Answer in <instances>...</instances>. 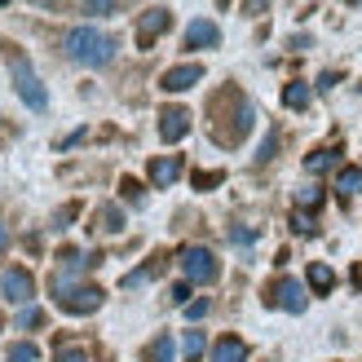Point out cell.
I'll return each instance as SVG.
<instances>
[{
	"instance_id": "7",
	"label": "cell",
	"mask_w": 362,
	"mask_h": 362,
	"mask_svg": "<svg viewBox=\"0 0 362 362\" xmlns=\"http://www.w3.org/2000/svg\"><path fill=\"white\" fill-rule=\"evenodd\" d=\"M0 296H5L9 305H27V300L35 296V279H31V269H23V265L5 269V279H0Z\"/></svg>"
},
{
	"instance_id": "22",
	"label": "cell",
	"mask_w": 362,
	"mask_h": 362,
	"mask_svg": "<svg viewBox=\"0 0 362 362\" xmlns=\"http://www.w3.org/2000/svg\"><path fill=\"white\" fill-rule=\"evenodd\" d=\"M53 362H88V349L84 345H58L53 349Z\"/></svg>"
},
{
	"instance_id": "34",
	"label": "cell",
	"mask_w": 362,
	"mask_h": 362,
	"mask_svg": "<svg viewBox=\"0 0 362 362\" xmlns=\"http://www.w3.org/2000/svg\"><path fill=\"white\" fill-rule=\"evenodd\" d=\"M208 310H212V305H208V300H194V305H186V318H204Z\"/></svg>"
},
{
	"instance_id": "25",
	"label": "cell",
	"mask_w": 362,
	"mask_h": 362,
	"mask_svg": "<svg viewBox=\"0 0 362 362\" xmlns=\"http://www.w3.org/2000/svg\"><path fill=\"white\" fill-rule=\"evenodd\" d=\"M340 190H345V194L362 190V168H340Z\"/></svg>"
},
{
	"instance_id": "11",
	"label": "cell",
	"mask_w": 362,
	"mask_h": 362,
	"mask_svg": "<svg viewBox=\"0 0 362 362\" xmlns=\"http://www.w3.org/2000/svg\"><path fill=\"white\" fill-rule=\"evenodd\" d=\"M216 45H221V27L212 18H194L186 27V49H216Z\"/></svg>"
},
{
	"instance_id": "17",
	"label": "cell",
	"mask_w": 362,
	"mask_h": 362,
	"mask_svg": "<svg viewBox=\"0 0 362 362\" xmlns=\"http://www.w3.org/2000/svg\"><path fill=\"white\" fill-rule=\"evenodd\" d=\"M310 102H314V93H310V84H305V80H292V84L283 88V106H287V111H305Z\"/></svg>"
},
{
	"instance_id": "38",
	"label": "cell",
	"mask_w": 362,
	"mask_h": 362,
	"mask_svg": "<svg viewBox=\"0 0 362 362\" xmlns=\"http://www.w3.org/2000/svg\"><path fill=\"white\" fill-rule=\"evenodd\" d=\"M5 247H9V230H5V221H0V257H5Z\"/></svg>"
},
{
	"instance_id": "5",
	"label": "cell",
	"mask_w": 362,
	"mask_h": 362,
	"mask_svg": "<svg viewBox=\"0 0 362 362\" xmlns=\"http://www.w3.org/2000/svg\"><path fill=\"white\" fill-rule=\"evenodd\" d=\"M269 310H287V314H305V283H296V279H274L265 287V296H261Z\"/></svg>"
},
{
	"instance_id": "40",
	"label": "cell",
	"mask_w": 362,
	"mask_h": 362,
	"mask_svg": "<svg viewBox=\"0 0 362 362\" xmlns=\"http://www.w3.org/2000/svg\"><path fill=\"white\" fill-rule=\"evenodd\" d=\"M349 5H358V0H349Z\"/></svg>"
},
{
	"instance_id": "29",
	"label": "cell",
	"mask_w": 362,
	"mask_h": 362,
	"mask_svg": "<svg viewBox=\"0 0 362 362\" xmlns=\"http://www.w3.org/2000/svg\"><path fill=\"white\" fill-rule=\"evenodd\" d=\"M274 151H279V133H269V137L261 141V155H257V164H269V159H274Z\"/></svg>"
},
{
	"instance_id": "3",
	"label": "cell",
	"mask_w": 362,
	"mask_h": 362,
	"mask_svg": "<svg viewBox=\"0 0 362 362\" xmlns=\"http://www.w3.org/2000/svg\"><path fill=\"white\" fill-rule=\"evenodd\" d=\"M5 58H9L13 93L23 98V102L31 106V111H49V88L40 84V76H35V66H31V58H27V53H18V49H9Z\"/></svg>"
},
{
	"instance_id": "13",
	"label": "cell",
	"mask_w": 362,
	"mask_h": 362,
	"mask_svg": "<svg viewBox=\"0 0 362 362\" xmlns=\"http://www.w3.org/2000/svg\"><path fill=\"white\" fill-rule=\"evenodd\" d=\"M164 265H168V252H155V257H151L146 265H137L133 274H124V287H141V283L159 279V274H164Z\"/></svg>"
},
{
	"instance_id": "2",
	"label": "cell",
	"mask_w": 362,
	"mask_h": 362,
	"mask_svg": "<svg viewBox=\"0 0 362 362\" xmlns=\"http://www.w3.org/2000/svg\"><path fill=\"white\" fill-rule=\"evenodd\" d=\"M62 53L80 66H106V62H115L119 40L111 31H98V27H71L62 35Z\"/></svg>"
},
{
	"instance_id": "37",
	"label": "cell",
	"mask_w": 362,
	"mask_h": 362,
	"mask_svg": "<svg viewBox=\"0 0 362 362\" xmlns=\"http://www.w3.org/2000/svg\"><path fill=\"white\" fill-rule=\"evenodd\" d=\"M80 141H84V129H76L71 137H62V151H66V146H80Z\"/></svg>"
},
{
	"instance_id": "8",
	"label": "cell",
	"mask_w": 362,
	"mask_h": 362,
	"mask_svg": "<svg viewBox=\"0 0 362 362\" xmlns=\"http://www.w3.org/2000/svg\"><path fill=\"white\" fill-rule=\"evenodd\" d=\"M173 27V13L168 9H146L137 18V49H155V40Z\"/></svg>"
},
{
	"instance_id": "4",
	"label": "cell",
	"mask_w": 362,
	"mask_h": 362,
	"mask_svg": "<svg viewBox=\"0 0 362 362\" xmlns=\"http://www.w3.org/2000/svg\"><path fill=\"white\" fill-rule=\"evenodd\" d=\"M49 287H53L58 310H66V314H93V310H102V300H106L102 287H93V283H66V279H58V274H53Z\"/></svg>"
},
{
	"instance_id": "9",
	"label": "cell",
	"mask_w": 362,
	"mask_h": 362,
	"mask_svg": "<svg viewBox=\"0 0 362 362\" xmlns=\"http://www.w3.org/2000/svg\"><path fill=\"white\" fill-rule=\"evenodd\" d=\"M199 80H204V66L181 62V66H168L164 76H159V88H164V93H186V88H194Z\"/></svg>"
},
{
	"instance_id": "18",
	"label": "cell",
	"mask_w": 362,
	"mask_h": 362,
	"mask_svg": "<svg viewBox=\"0 0 362 362\" xmlns=\"http://www.w3.org/2000/svg\"><path fill=\"white\" fill-rule=\"evenodd\" d=\"M141 362H173V336H155L146 349H141Z\"/></svg>"
},
{
	"instance_id": "23",
	"label": "cell",
	"mask_w": 362,
	"mask_h": 362,
	"mask_svg": "<svg viewBox=\"0 0 362 362\" xmlns=\"http://www.w3.org/2000/svg\"><path fill=\"white\" fill-rule=\"evenodd\" d=\"M181 349H186V362H199L204 358V332H186V345Z\"/></svg>"
},
{
	"instance_id": "33",
	"label": "cell",
	"mask_w": 362,
	"mask_h": 362,
	"mask_svg": "<svg viewBox=\"0 0 362 362\" xmlns=\"http://www.w3.org/2000/svg\"><path fill=\"white\" fill-rule=\"evenodd\" d=\"M230 239H234V243H252L257 234H252V230H243V226H230Z\"/></svg>"
},
{
	"instance_id": "20",
	"label": "cell",
	"mask_w": 362,
	"mask_h": 362,
	"mask_svg": "<svg viewBox=\"0 0 362 362\" xmlns=\"http://www.w3.org/2000/svg\"><path fill=\"white\" fill-rule=\"evenodd\" d=\"M40 358V349L31 345V340H18V345H9V354H5V362H35Z\"/></svg>"
},
{
	"instance_id": "1",
	"label": "cell",
	"mask_w": 362,
	"mask_h": 362,
	"mask_svg": "<svg viewBox=\"0 0 362 362\" xmlns=\"http://www.w3.org/2000/svg\"><path fill=\"white\" fill-rule=\"evenodd\" d=\"M252 124H257V106H252V98L243 93V88L239 84L216 88L212 102H208V133H212L216 146L234 151L252 133Z\"/></svg>"
},
{
	"instance_id": "21",
	"label": "cell",
	"mask_w": 362,
	"mask_h": 362,
	"mask_svg": "<svg viewBox=\"0 0 362 362\" xmlns=\"http://www.w3.org/2000/svg\"><path fill=\"white\" fill-rule=\"evenodd\" d=\"M76 5H80L84 13H115V9L129 5V0H76Z\"/></svg>"
},
{
	"instance_id": "26",
	"label": "cell",
	"mask_w": 362,
	"mask_h": 362,
	"mask_svg": "<svg viewBox=\"0 0 362 362\" xmlns=\"http://www.w3.org/2000/svg\"><path fill=\"white\" fill-rule=\"evenodd\" d=\"M221 181H226V173H194V190H216V186H221Z\"/></svg>"
},
{
	"instance_id": "15",
	"label": "cell",
	"mask_w": 362,
	"mask_h": 362,
	"mask_svg": "<svg viewBox=\"0 0 362 362\" xmlns=\"http://www.w3.org/2000/svg\"><path fill=\"white\" fill-rule=\"evenodd\" d=\"M212 362H247V340L239 336H221L212 345Z\"/></svg>"
},
{
	"instance_id": "30",
	"label": "cell",
	"mask_w": 362,
	"mask_h": 362,
	"mask_svg": "<svg viewBox=\"0 0 362 362\" xmlns=\"http://www.w3.org/2000/svg\"><path fill=\"white\" fill-rule=\"evenodd\" d=\"M296 199H300V208H318V204H322V190H318V186H305Z\"/></svg>"
},
{
	"instance_id": "6",
	"label": "cell",
	"mask_w": 362,
	"mask_h": 362,
	"mask_svg": "<svg viewBox=\"0 0 362 362\" xmlns=\"http://www.w3.org/2000/svg\"><path fill=\"white\" fill-rule=\"evenodd\" d=\"M181 269H186L190 283H216V274H221V265H216L212 247H199V243L181 247Z\"/></svg>"
},
{
	"instance_id": "19",
	"label": "cell",
	"mask_w": 362,
	"mask_h": 362,
	"mask_svg": "<svg viewBox=\"0 0 362 362\" xmlns=\"http://www.w3.org/2000/svg\"><path fill=\"white\" fill-rule=\"evenodd\" d=\"M98 230H106V234H119V230H124V212H119L115 204H106V208L98 212Z\"/></svg>"
},
{
	"instance_id": "36",
	"label": "cell",
	"mask_w": 362,
	"mask_h": 362,
	"mask_svg": "<svg viewBox=\"0 0 362 362\" xmlns=\"http://www.w3.org/2000/svg\"><path fill=\"white\" fill-rule=\"evenodd\" d=\"M336 80H340L336 71H322V76H318V88H336Z\"/></svg>"
},
{
	"instance_id": "14",
	"label": "cell",
	"mask_w": 362,
	"mask_h": 362,
	"mask_svg": "<svg viewBox=\"0 0 362 362\" xmlns=\"http://www.w3.org/2000/svg\"><path fill=\"white\" fill-rule=\"evenodd\" d=\"M340 155H345V146H318V151H310L305 155V173H327V168H336L340 164Z\"/></svg>"
},
{
	"instance_id": "27",
	"label": "cell",
	"mask_w": 362,
	"mask_h": 362,
	"mask_svg": "<svg viewBox=\"0 0 362 362\" xmlns=\"http://www.w3.org/2000/svg\"><path fill=\"white\" fill-rule=\"evenodd\" d=\"M292 230L296 234H318V221H314L310 212H292Z\"/></svg>"
},
{
	"instance_id": "35",
	"label": "cell",
	"mask_w": 362,
	"mask_h": 362,
	"mask_svg": "<svg viewBox=\"0 0 362 362\" xmlns=\"http://www.w3.org/2000/svg\"><path fill=\"white\" fill-rule=\"evenodd\" d=\"M269 0H243V13H265Z\"/></svg>"
},
{
	"instance_id": "28",
	"label": "cell",
	"mask_w": 362,
	"mask_h": 362,
	"mask_svg": "<svg viewBox=\"0 0 362 362\" xmlns=\"http://www.w3.org/2000/svg\"><path fill=\"white\" fill-rule=\"evenodd\" d=\"M119 194L129 199V204H141V181H133V177H119Z\"/></svg>"
},
{
	"instance_id": "32",
	"label": "cell",
	"mask_w": 362,
	"mask_h": 362,
	"mask_svg": "<svg viewBox=\"0 0 362 362\" xmlns=\"http://www.w3.org/2000/svg\"><path fill=\"white\" fill-rule=\"evenodd\" d=\"M76 212H80V204H66V208L58 212V230H66V221H76Z\"/></svg>"
},
{
	"instance_id": "12",
	"label": "cell",
	"mask_w": 362,
	"mask_h": 362,
	"mask_svg": "<svg viewBox=\"0 0 362 362\" xmlns=\"http://www.w3.org/2000/svg\"><path fill=\"white\" fill-rule=\"evenodd\" d=\"M146 177H151V186L168 190L173 181L181 177V155H155V159H151V168H146Z\"/></svg>"
},
{
	"instance_id": "39",
	"label": "cell",
	"mask_w": 362,
	"mask_h": 362,
	"mask_svg": "<svg viewBox=\"0 0 362 362\" xmlns=\"http://www.w3.org/2000/svg\"><path fill=\"white\" fill-rule=\"evenodd\" d=\"M216 5H221V9H226V5H230V0H216Z\"/></svg>"
},
{
	"instance_id": "16",
	"label": "cell",
	"mask_w": 362,
	"mask_h": 362,
	"mask_svg": "<svg viewBox=\"0 0 362 362\" xmlns=\"http://www.w3.org/2000/svg\"><path fill=\"white\" fill-rule=\"evenodd\" d=\"M305 279H310L314 296H327L332 287H336V269H332V265H322V261H314L310 269H305Z\"/></svg>"
},
{
	"instance_id": "31",
	"label": "cell",
	"mask_w": 362,
	"mask_h": 362,
	"mask_svg": "<svg viewBox=\"0 0 362 362\" xmlns=\"http://www.w3.org/2000/svg\"><path fill=\"white\" fill-rule=\"evenodd\" d=\"M168 300L173 305H190V283H173L168 287Z\"/></svg>"
},
{
	"instance_id": "24",
	"label": "cell",
	"mask_w": 362,
	"mask_h": 362,
	"mask_svg": "<svg viewBox=\"0 0 362 362\" xmlns=\"http://www.w3.org/2000/svg\"><path fill=\"white\" fill-rule=\"evenodd\" d=\"M18 327H27V332H35V327H45V310H35V305H27V310L18 314Z\"/></svg>"
},
{
	"instance_id": "10",
	"label": "cell",
	"mask_w": 362,
	"mask_h": 362,
	"mask_svg": "<svg viewBox=\"0 0 362 362\" xmlns=\"http://www.w3.org/2000/svg\"><path fill=\"white\" fill-rule=\"evenodd\" d=\"M186 133H190V111L186 106H164V111H159V137L173 146V141H181Z\"/></svg>"
}]
</instances>
